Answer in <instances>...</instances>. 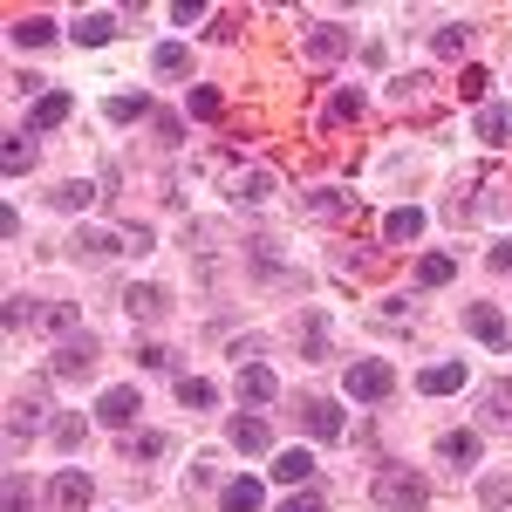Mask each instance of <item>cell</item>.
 Masks as SVG:
<instances>
[{
	"label": "cell",
	"mask_w": 512,
	"mask_h": 512,
	"mask_svg": "<svg viewBox=\"0 0 512 512\" xmlns=\"http://www.w3.org/2000/svg\"><path fill=\"white\" fill-rule=\"evenodd\" d=\"M424 499H431V485H424L417 472H403V465L376 472V506L383 512H424Z\"/></svg>",
	"instance_id": "cell-1"
},
{
	"label": "cell",
	"mask_w": 512,
	"mask_h": 512,
	"mask_svg": "<svg viewBox=\"0 0 512 512\" xmlns=\"http://www.w3.org/2000/svg\"><path fill=\"white\" fill-rule=\"evenodd\" d=\"M349 396H355V403H383V396H396V369L383 362V355L349 362Z\"/></svg>",
	"instance_id": "cell-2"
},
{
	"label": "cell",
	"mask_w": 512,
	"mask_h": 512,
	"mask_svg": "<svg viewBox=\"0 0 512 512\" xmlns=\"http://www.w3.org/2000/svg\"><path fill=\"white\" fill-rule=\"evenodd\" d=\"M246 260H253V274L267 280V287H294V294L308 287V280H301V267H287V260H280L274 239H246Z\"/></svg>",
	"instance_id": "cell-3"
},
{
	"label": "cell",
	"mask_w": 512,
	"mask_h": 512,
	"mask_svg": "<svg viewBox=\"0 0 512 512\" xmlns=\"http://www.w3.org/2000/svg\"><path fill=\"white\" fill-rule=\"evenodd\" d=\"M89 499H96V485H89V472H76V465L48 478V506L55 512H89Z\"/></svg>",
	"instance_id": "cell-4"
},
{
	"label": "cell",
	"mask_w": 512,
	"mask_h": 512,
	"mask_svg": "<svg viewBox=\"0 0 512 512\" xmlns=\"http://www.w3.org/2000/svg\"><path fill=\"white\" fill-rule=\"evenodd\" d=\"M137 410H144L137 383H117V390H103V403H96V424H110V431H130V424H137Z\"/></svg>",
	"instance_id": "cell-5"
},
{
	"label": "cell",
	"mask_w": 512,
	"mask_h": 512,
	"mask_svg": "<svg viewBox=\"0 0 512 512\" xmlns=\"http://www.w3.org/2000/svg\"><path fill=\"white\" fill-rule=\"evenodd\" d=\"M465 328H472L485 349H512V321L499 315L492 301H472V308H465Z\"/></svg>",
	"instance_id": "cell-6"
},
{
	"label": "cell",
	"mask_w": 512,
	"mask_h": 512,
	"mask_svg": "<svg viewBox=\"0 0 512 512\" xmlns=\"http://www.w3.org/2000/svg\"><path fill=\"white\" fill-rule=\"evenodd\" d=\"M123 315H137V321H164V315H171V294H164L158 280H137V287H123Z\"/></svg>",
	"instance_id": "cell-7"
},
{
	"label": "cell",
	"mask_w": 512,
	"mask_h": 512,
	"mask_svg": "<svg viewBox=\"0 0 512 512\" xmlns=\"http://www.w3.org/2000/svg\"><path fill=\"white\" fill-rule=\"evenodd\" d=\"M301 424H308L315 437H342V431H349L342 403H328V396H308V403H301Z\"/></svg>",
	"instance_id": "cell-8"
},
{
	"label": "cell",
	"mask_w": 512,
	"mask_h": 512,
	"mask_svg": "<svg viewBox=\"0 0 512 512\" xmlns=\"http://www.w3.org/2000/svg\"><path fill=\"white\" fill-rule=\"evenodd\" d=\"M82 369H96V335H69V342H55V376H82Z\"/></svg>",
	"instance_id": "cell-9"
},
{
	"label": "cell",
	"mask_w": 512,
	"mask_h": 512,
	"mask_svg": "<svg viewBox=\"0 0 512 512\" xmlns=\"http://www.w3.org/2000/svg\"><path fill=\"white\" fill-rule=\"evenodd\" d=\"M69 35H76L82 48H103V41H117V35H123V21L110 14V7H96V14H82V21L69 28Z\"/></svg>",
	"instance_id": "cell-10"
},
{
	"label": "cell",
	"mask_w": 512,
	"mask_h": 512,
	"mask_svg": "<svg viewBox=\"0 0 512 512\" xmlns=\"http://www.w3.org/2000/svg\"><path fill=\"white\" fill-rule=\"evenodd\" d=\"M69 117H76V96L69 89H48L35 103V117H28V130H55V123H69Z\"/></svg>",
	"instance_id": "cell-11"
},
{
	"label": "cell",
	"mask_w": 512,
	"mask_h": 512,
	"mask_svg": "<svg viewBox=\"0 0 512 512\" xmlns=\"http://www.w3.org/2000/svg\"><path fill=\"white\" fill-rule=\"evenodd\" d=\"M308 55H321V62L349 55V28H342V21H315V28H308Z\"/></svg>",
	"instance_id": "cell-12"
},
{
	"label": "cell",
	"mask_w": 512,
	"mask_h": 512,
	"mask_svg": "<svg viewBox=\"0 0 512 512\" xmlns=\"http://www.w3.org/2000/svg\"><path fill=\"white\" fill-rule=\"evenodd\" d=\"M280 383H274V369H260V362H246L239 369V403H274Z\"/></svg>",
	"instance_id": "cell-13"
},
{
	"label": "cell",
	"mask_w": 512,
	"mask_h": 512,
	"mask_svg": "<svg viewBox=\"0 0 512 512\" xmlns=\"http://www.w3.org/2000/svg\"><path fill=\"white\" fill-rule=\"evenodd\" d=\"M417 390H424V396H451V390H465V362H431V369L417 376Z\"/></svg>",
	"instance_id": "cell-14"
},
{
	"label": "cell",
	"mask_w": 512,
	"mask_h": 512,
	"mask_svg": "<svg viewBox=\"0 0 512 512\" xmlns=\"http://www.w3.org/2000/svg\"><path fill=\"white\" fill-rule=\"evenodd\" d=\"M260 499H267L260 478H226V485H219V506L226 512H260Z\"/></svg>",
	"instance_id": "cell-15"
},
{
	"label": "cell",
	"mask_w": 512,
	"mask_h": 512,
	"mask_svg": "<svg viewBox=\"0 0 512 512\" xmlns=\"http://www.w3.org/2000/svg\"><path fill=\"white\" fill-rule=\"evenodd\" d=\"M226 444H233V451H267V444H274V431H267V417H233Z\"/></svg>",
	"instance_id": "cell-16"
},
{
	"label": "cell",
	"mask_w": 512,
	"mask_h": 512,
	"mask_svg": "<svg viewBox=\"0 0 512 512\" xmlns=\"http://www.w3.org/2000/svg\"><path fill=\"white\" fill-rule=\"evenodd\" d=\"M7 41H14V48H48V41H62V28H55V21H41V14H28V21H14V28H7Z\"/></svg>",
	"instance_id": "cell-17"
},
{
	"label": "cell",
	"mask_w": 512,
	"mask_h": 512,
	"mask_svg": "<svg viewBox=\"0 0 512 512\" xmlns=\"http://www.w3.org/2000/svg\"><path fill=\"white\" fill-rule=\"evenodd\" d=\"M151 69H158V76H171V82H185V76H192V48H185V41H158Z\"/></svg>",
	"instance_id": "cell-18"
},
{
	"label": "cell",
	"mask_w": 512,
	"mask_h": 512,
	"mask_svg": "<svg viewBox=\"0 0 512 512\" xmlns=\"http://www.w3.org/2000/svg\"><path fill=\"white\" fill-rule=\"evenodd\" d=\"M478 137L485 144H512V103H485L478 110Z\"/></svg>",
	"instance_id": "cell-19"
},
{
	"label": "cell",
	"mask_w": 512,
	"mask_h": 512,
	"mask_svg": "<svg viewBox=\"0 0 512 512\" xmlns=\"http://www.w3.org/2000/svg\"><path fill=\"white\" fill-rule=\"evenodd\" d=\"M76 253H82V260H110V253H123V233H103V226H82V233H76Z\"/></svg>",
	"instance_id": "cell-20"
},
{
	"label": "cell",
	"mask_w": 512,
	"mask_h": 512,
	"mask_svg": "<svg viewBox=\"0 0 512 512\" xmlns=\"http://www.w3.org/2000/svg\"><path fill=\"white\" fill-rule=\"evenodd\" d=\"M274 478L294 492V485H308V478H315V458H308V451H280V458H274Z\"/></svg>",
	"instance_id": "cell-21"
},
{
	"label": "cell",
	"mask_w": 512,
	"mask_h": 512,
	"mask_svg": "<svg viewBox=\"0 0 512 512\" xmlns=\"http://www.w3.org/2000/svg\"><path fill=\"white\" fill-rule=\"evenodd\" d=\"M437 451L465 472V465H478V431H444V437H437Z\"/></svg>",
	"instance_id": "cell-22"
},
{
	"label": "cell",
	"mask_w": 512,
	"mask_h": 512,
	"mask_svg": "<svg viewBox=\"0 0 512 512\" xmlns=\"http://www.w3.org/2000/svg\"><path fill=\"white\" fill-rule=\"evenodd\" d=\"M451 280H458V260L451 253H424L417 260V287H451Z\"/></svg>",
	"instance_id": "cell-23"
},
{
	"label": "cell",
	"mask_w": 512,
	"mask_h": 512,
	"mask_svg": "<svg viewBox=\"0 0 512 512\" xmlns=\"http://www.w3.org/2000/svg\"><path fill=\"white\" fill-rule=\"evenodd\" d=\"M28 164H35V137H21V130H14V137L0 144V171H7V178H21Z\"/></svg>",
	"instance_id": "cell-24"
},
{
	"label": "cell",
	"mask_w": 512,
	"mask_h": 512,
	"mask_svg": "<svg viewBox=\"0 0 512 512\" xmlns=\"http://www.w3.org/2000/svg\"><path fill=\"white\" fill-rule=\"evenodd\" d=\"M301 355H308V362L328 355V315H301Z\"/></svg>",
	"instance_id": "cell-25"
},
{
	"label": "cell",
	"mask_w": 512,
	"mask_h": 512,
	"mask_svg": "<svg viewBox=\"0 0 512 512\" xmlns=\"http://www.w3.org/2000/svg\"><path fill=\"white\" fill-rule=\"evenodd\" d=\"M178 403H185V410H212V403H219V390H212L205 376H178Z\"/></svg>",
	"instance_id": "cell-26"
},
{
	"label": "cell",
	"mask_w": 512,
	"mask_h": 512,
	"mask_svg": "<svg viewBox=\"0 0 512 512\" xmlns=\"http://www.w3.org/2000/svg\"><path fill=\"white\" fill-rule=\"evenodd\" d=\"M82 437H89L82 417H55V424H48V444H55V451H82Z\"/></svg>",
	"instance_id": "cell-27"
},
{
	"label": "cell",
	"mask_w": 512,
	"mask_h": 512,
	"mask_svg": "<svg viewBox=\"0 0 512 512\" xmlns=\"http://www.w3.org/2000/svg\"><path fill=\"white\" fill-rule=\"evenodd\" d=\"M383 233H390V239H417V233H424V212H417V205H396L390 219H383Z\"/></svg>",
	"instance_id": "cell-28"
},
{
	"label": "cell",
	"mask_w": 512,
	"mask_h": 512,
	"mask_svg": "<svg viewBox=\"0 0 512 512\" xmlns=\"http://www.w3.org/2000/svg\"><path fill=\"white\" fill-rule=\"evenodd\" d=\"M35 321L48 328V335H62V342H69V328H76V308H69V301H48V308H35Z\"/></svg>",
	"instance_id": "cell-29"
},
{
	"label": "cell",
	"mask_w": 512,
	"mask_h": 512,
	"mask_svg": "<svg viewBox=\"0 0 512 512\" xmlns=\"http://www.w3.org/2000/svg\"><path fill=\"white\" fill-rule=\"evenodd\" d=\"M274 185H280L274 171H246V178H239L233 192H239V198H246V205H260V198H274Z\"/></svg>",
	"instance_id": "cell-30"
},
{
	"label": "cell",
	"mask_w": 512,
	"mask_h": 512,
	"mask_svg": "<svg viewBox=\"0 0 512 512\" xmlns=\"http://www.w3.org/2000/svg\"><path fill=\"white\" fill-rule=\"evenodd\" d=\"M103 117H110V123H137V117H151V103H144V96H110Z\"/></svg>",
	"instance_id": "cell-31"
},
{
	"label": "cell",
	"mask_w": 512,
	"mask_h": 512,
	"mask_svg": "<svg viewBox=\"0 0 512 512\" xmlns=\"http://www.w3.org/2000/svg\"><path fill=\"white\" fill-rule=\"evenodd\" d=\"M485 424H512V383H492L485 390Z\"/></svg>",
	"instance_id": "cell-32"
},
{
	"label": "cell",
	"mask_w": 512,
	"mask_h": 512,
	"mask_svg": "<svg viewBox=\"0 0 512 512\" xmlns=\"http://www.w3.org/2000/svg\"><path fill=\"white\" fill-rule=\"evenodd\" d=\"M55 212H82V205H89V198H96V185H55Z\"/></svg>",
	"instance_id": "cell-33"
},
{
	"label": "cell",
	"mask_w": 512,
	"mask_h": 512,
	"mask_svg": "<svg viewBox=\"0 0 512 512\" xmlns=\"http://www.w3.org/2000/svg\"><path fill=\"white\" fill-rule=\"evenodd\" d=\"M28 506H35V485L21 472H7V512H28Z\"/></svg>",
	"instance_id": "cell-34"
},
{
	"label": "cell",
	"mask_w": 512,
	"mask_h": 512,
	"mask_svg": "<svg viewBox=\"0 0 512 512\" xmlns=\"http://www.w3.org/2000/svg\"><path fill=\"white\" fill-rule=\"evenodd\" d=\"M219 110H226V96H219V89H192V117L198 123H212Z\"/></svg>",
	"instance_id": "cell-35"
},
{
	"label": "cell",
	"mask_w": 512,
	"mask_h": 512,
	"mask_svg": "<svg viewBox=\"0 0 512 512\" xmlns=\"http://www.w3.org/2000/svg\"><path fill=\"white\" fill-rule=\"evenodd\" d=\"M355 117H362V96H355V89H342V96L328 103V123H355Z\"/></svg>",
	"instance_id": "cell-36"
},
{
	"label": "cell",
	"mask_w": 512,
	"mask_h": 512,
	"mask_svg": "<svg viewBox=\"0 0 512 512\" xmlns=\"http://www.w3.org/2000/svg\"><path fill=\"white\" fill-rule=\"evenodd\" d=\"M280 512H328V499H321V492H287Z\"/></svg>",
	"instance_id": "cell-37"
},
{
	"label": "cell",
	"mask_w": 512,
	"mask_h": 512,
	"mask_svg": "<svg viewBox=\"0 0 512 512\" xmlns=\"http://www.w3.org/2000/svg\"><path fill=\"white\" fill-rule=\"evenodd\" d=\"M164 451H171V444H164V437H137V444H130V437H123V458H164Z\"/></svg>",
	"instance_id": "cell-38"
},
{
	"label": "cell",
	"mask_w": 512,
	"mask_h": 512,
	"mask_svg": "<svg viewBox=\"0 0 512 512\" xmlns=\"http://www.w3.org/2000/svg\"><path fill=\"white\" fill-rule=\"evenodd\" d=\"M465 41H472L465 28H437V41H431V48H437V55H465Z\"/></svg>",
	"instance_id": "cell-39"
},
{
	"label": "cell",
	"mask_w": 512,
	"mask_h": 512,
	"mask_svg": "<svg viewBox=\"0 0 512 512\" xmlns=\"http://www.w3.org/2000/svg\"><path fill=\"white\" fill-rule=\"evenodd\" d=\"M458 96H465V103H485V69H465V76H458Z\"/></svg>",
	"instance_id": "cell-40"
},
{
	"label": "cell",
	"mask_w": 512,
	"mask_h": 512,
	"mask_svg": "<svg viewBox=\"0 0 512 512\" xmlns=\"http://www.w3.org/2000/svg\"><path fill=\"white\" fill-rule=\"evenodd\" d=\"M478 499H485V506H506V499H512V478H485V485H478Z\"/></svg>",
	"instance_id": "cell-41"
},
{
	"label": "cell",
	"mask_w": 512,
	"mask_h": 512,
	"mask_svg": "<svg viewBox=\"0 0 512 512\" xmlns=\"http://www.w3.org/2000/svg\"><path fill=\"white\" fill-rule=\"evenodd\" d=\"M137 362H144V369H171V349H164V342H144Z\"/></svg>",
	"instance_id": "cell-42"
},
{
	"label": "cell",
	"mask_w": 512,
	"mask_h": 512,
	"mask_svg": "<svg viewBox=\"0 0 512 512\" xmlns=\"http://www.w3.org/2000/svg\"><path fill=\"white\" fill-rule=\"evenodd\" d=\"M308 205H315V212H349V192H315Z\"/></svg>",
	"instance_id": "cell-43"
},
{
	"label": "cell",
	"mask_w": 512,
	"mask_h": 512,
	"mask_svg": "<svg viewBox=\"0 0 512 512\" xmlns=\"http://www.w3.org/2000/svg\"><path fill=\"white\" fill-rule=\"evenodd\" d=\"M492 267H499V274H512V239H506V246H492Z\"/></svg>",
	"instance_id": "cell-44"
}]
</instances>
